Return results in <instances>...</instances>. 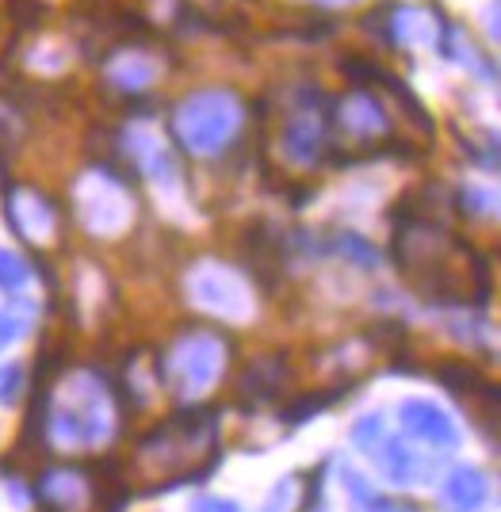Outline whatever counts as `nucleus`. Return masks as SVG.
Masks as SVG:
<instances>
[{
  "mask_svg": "<svg viewBox=\"0 0 501 512\" xmlns=\"http://www.w3.org/2000/svg\"><path fill=\"white\" fill-rule=\"evenodd\" d=\"M43 4L39 0H12V20H20V27H35L43 20Z\"/></svg>",
  "mask_w": 501,
  "mask_h": 512,
  "instance_id": "nucleus-20",
  "label": "nucleus"
},
{
  "mask_svg": "<svg viewBox=\"0 0 501 512\" xmlns=\"http://www.w3.org/2000/svg\"><path fill=\"white\" fill-rule=\"evenodd\" d=\"M241 127V104L234 92L222 88H207L188 96L184 104L173 111V134L176 142L188 153L211 157L218 153Z\"/></svg>",
  "mask_w": 501,
  "mask_h": 512,
  "instance_id": "nucleus-2",
  "label": "nucleus"
},
{
  "mask_svg": "<svg viewBox=\"0 0 501 512\" xmlns=\"http://www.w3.org/2000/svg\"><path fill=\"white\" fill-rule=\"evenodd\" d=\"M138 455H142V467L165 478L169 486L196 478L199 463L215 455V417L199 409L176 413L153 428L150 436H142Z\"/></svg>",
  "mask_w": 501,
  "mask_h": 512,
  "instance_id": "nucleus-1",
  "label": "nucleus"
},
{
  "mask_svg": "<svg viewBox=\"0 0 501 512\" xmlns=\"http://www.w3.org/2000/svg\"><path fill=\"white\" fill-rule=\"evenodd\" d=\"M360 512H421L414 505H394V501H383V497H375L371 505H364Z\"/></svg>",
  "mask_w": 501,
  "mask_h": 512,
  "instance_id": "nucleus-23",
  "label": "nucleus"
},
{
  "mask_svg": "<svg viewBox=\"0 0 501 512\" xmlns=\"http://www.w3.org/2000/svg\"><path fill=\"white\" fill-rule=\"evenodd\" d=\"M440 497H444L448 512H479L482 501H486V478H482V470L456 467L444 478Z\"/></svg>",
  "mask_w": 501,
  "mask_h": 512,
  "instance_id": "nucleus-11",
  "label": "nucleus"
},
{
  "mask_svg": "<svg viewBox=\"0 0 501 512\" xmlns=\"http://www.w3.org/2000/svg\"><path fill=\"white\" fill-rule=\"evenodd\" d=\"M226 341L218 333L196 329V333H184L169 344L165 352V383L173 386V394L180 398H199L218 383L222 367H226Z\"/></svg>",
  "mask_w": 501,
  "mask_h": 512,
  "instance_id": "nucleus-4",
  "label": "nucleus"
},
{
  "mask_svg": "<svg viewBox=\"0 0 501 512\" xmlns=\"http://www.w3.org/2000/svg\"><path fill=\"white\" fill-rule=\"evenodd\" d=\"M383 436H387V432H383V417H379V413H368V417H360V421L352 425V444L360 451H368V455Z\"/></svg>",
  "mask_w": 501,
  "mask_h": 512,
  "instance_id": "nucleus-15",
  "label": "nucleus"
},
{
  "mask_svg": "<svg viewBox=\"0 0 501 512\" xmlns=\"http://www.w3.org/2000/svg\"><path fill=\"white\" fill-rule=\"evenodd\" d=\"M196 512H241L234 501H226V497H203L196 505Z\"/></svg>",
  "mask_w": 501,
  "mask_h": 512,
  "instance_id": "nucleus-22",
  "label": "nucleus"
},
{
  "mask_svg": "<svg viewBox=\"0 0 501 512\" xmlns=\"http://www.w3.org/2000/svg\"><path fill=\"white\" fill-rule=\"evenodd\" d=\"M138 146H142V150H134V157H138L142 172H146V176H153V180H161V184H169V176L176 172L169 150H165L157 138H150V134H146V138H138Z\"/></svg>",
  "mask_w": 501,
  "mask_h": 512,
  "instance_id": "nucleus-14",
  "label": "nucleus"
},
{
  "mask_svg": "<svg viewBox=\"0 0 501 512\" xmlns=\"http://www.w3.org/2000/svg\"><path fill=\"white\" fill-rule=\"evenodd\" d=\"M371 459H375V467L383 470V478L394 482V486H414L417 478H421V459H417V451L406 444V440H398V436H383L375 448H371Z\"/></svg>",
  "mask_w": 501,
  "mask_h": 512,
  "instance_id": "nucleus-9",
  "label": "nucleus"
},
{
  "mask_svg": "<svg viewBox=\"0 0 501 512\" xmlns=\"http://www.w3.org/2000/svg\"><path fill=\"white\" fill-rule=\"evenodd\" d=\"M398 421H402V432L421 440V444H433V448H456L459 444V428L452 425V417L433 402H425V398L402 402Z\"/></svg>",
  "mask_w": 501,
  "mask_h": 512,
  "instance_id": "nucleus-6",
  "label": "nucleus"
},
{
  "mask_svg": "<svg viewBox=\"0 0 501 512\" xmlns=\"http://www.w3.org/2000/svg\"><path fill=\"white\" fill-rule=\"evenodd\" d=\"M23 333V321L20 318H0V344L16 341Z\"/></svg>",
  "mask_w": 501,
  "mask_h": 512,
  "instance_id": "nucleus-24",
  "label": "nucleus"
},
{
  "mask_svg": "<svg viewBox=\"0 0 501 512\" xmlns=\"http://www.w3.org/2000/svg\"><path fill=\"white\" fill-rule=\"evenodd\" d=\"M295 497H299V478H280L261 512H295Z\"/></svg>",
  "mask_w": 501,
  "mask_h": 512,
  "instance_id": "nucleus-16",
  "label": "nucleus"
},
{
  "mask_svg": "<svg viewBox=\"0 0 501 512\" xmlns=\"http://www.w3.org/2000/svg\"><path fill=\"white\" fill-rule=\"evenodd\" d=\"M196 299L215 310V314H226V318H245L249 314V295H245V283L238 276H230L226 268H203L196 279Z\"/></svg>",
  "mask_w": 501,
  "mask_h": 512,
  "instance_id": "nucleus-7",
  "label": "nucleus"
},
{
  "mask_svg": "<svg viewBox=\"0 0 501 512\" xmlns=\"http://www.w3.org/2000/svg\"><path fill=\"white\" fill-rule=\"evenodd\" d=\"M341 253L349 256V260H360L364 268H371V264L379 260V253L371 249L364 237H356V234H345V237H341Z\"/></svg>",
  "mask_w": 501,
  "mask_h": 512,
  "instance_id": "nucleus-19",
  "label": "nucleus"
},
{
  "mask_svg": "<svg viewBox=\"0 0 501 512\" xmlns=\"http://www.w3.org/2000/svg\"><path fill=\"white\" fill-rule=\"evenodd\" d=\"M39 486H43V501L54 509H73L85 497V482L77 470H50V474H43Z\"/></svg>",
  "mask_w": 501,
  "mask_h": 512,
  "instance_id": "nucleus-13",
  "label": "nucleus"
},
{
  "mask_svg": "<svg viewBox=\"0 0 501 512\" xmlns=\"http://www.w3.org/2000/svg\"><path fill=\"white\" fill-rule=\"evenodd\" d=\"M287 383L284 356H268V360L249 363V371L241 375V394L253 402H272Z\"/></svg>",
  "mask_w": 501,
  "mask_h": 512,
  "instance_id": "nucleus-12",
  "label": "nucleus"
},
{
  "mask_svg": "<svg viewBox=\"0 0 501 512\" xmlns=\"http://www.w3.org/2000/svg\"><path fill=\"white\" fill-rule=\"evenodd\" d=\"M333 119L345 130H352V134H360V138H375V134L387 130V111L375 104V96H368L364 88H356L352 96H345L341 111Z\"/></svg>",
  "mask_w": 501,
  "mask_h": 512,
  "instance_id": "nucleus-10",
  "label": "nucleus"
},
{
  "mask_svg": "<svg viewBox=\"0 0 501 512\" xmlns=\"http://www.w3.org/2000/svg\"><path fill=\"white\" fill-rule=\"evenodd\" d=\"M50 432L58 444L66 448H92L104 444L115 432V417H111V394L96 383L92 375L77 379V386L58 402L54 417H50Z\"/></svg>",
  "mask_w": 501,
  "mask_h": 512,
  "instance_id": "nucleus-3",
  "label": "nucleus"
},
{
  "mask_svg": "<svg viewBox=\"0 0 501 512\" xmlns=\"http://www.w3.org/2000/svg\"><path fill=\"white\" fill-rule=\"evenodd\" d=\"M23 283H27V264H23V256L0 249V287H4V291H16Z\"/></svg>",
  "mask_w": 501,
  "mask_h": 512,
  "instance_id": "nucleus-17",
  "label": "nucleus"
},
{
  "mask_svg": "<svg viewBox=\"0 0 501 512\" xmlns=\"http://www.w3.org/2000/svg\"><path fill=\"white\" fill-rule=\"evenodd\" d=\"M16 138H20V115L0 104V142H16Z\"/></svg>",
  "mask_w": 501,
  "mask_h": 512,
  "instance_id": "nucleus-21",
  "label": "nucleus"
},
{
  "mask_svg": "<svg viewBox=\"0 0 501 512\" xmlns=\"http://www.w3.org/2000/svg\"><path fill=\"white\" fill-rule=\"evenodd\" d=\"M8 222L31 245H43L46 237L54 234V211H50V203H46L43 195L27 192V188L8 195Z\"/></svg>",
  "mask_w": 501,
  "mask_h": 512,
  "instance_id": "nucleus-8",
  "label": "nucleus"
},
{
  "mask_svg": "<svg viewBox=\"0 0 501 512\" xmlns=\"http://www.w3.org/2000/svg\"><path fill=\"white\" fill-rule=\"evenodd\" d=\"M23 394V367L20 363H4L0 367V406H16Z\"/></svg>",
  "mask_w": 501,
  "mask_h": 512,
  "instance_id": "nucleus-18",
  "label": "nucleus"
},
{
  "mask_svg": "<svg viewBox=\"0 0 501 512\" xmlns=\"http://www.w3.org/2000/svg\"><path fill=\"white\" fill-rule=\"evenodd\" d=\"M322 107H326V96L306 92L303 107L287 119V127H284L287 161H295V165H314V161H322V153H326V130H329V115H322Z\"/></svg>",
  "mask_w": 501,
  "mask_h": 512,
  "instance_id": "nucleus-5",
  "label": "nucleus"
}]
</instances>
